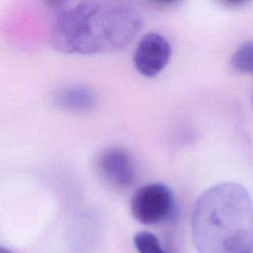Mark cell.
<instances>
[{"label":"cell","instance_id":"obj_4","mask_svg":"<svg viewBox=\"0 0 253 253\" xmlns=\"http://www.w3.org/2000/svg\"><path fill=\"white\" fill-rule=\"evenodd\" d=\"M96 170L100 179L108 186L127 189L134 181L135 170L128 152L120 147L103 150L96 159Z\"/></svg>","mask_w":253,"mask_h":253},{"label":"cell","instance_id":"obj_7","mask_svg":"<svg viewBox=\"0 0 253 253\" xmlns=\"http://www.w3.org/2000/svg\"><path fill=\"white\" fill-rule=\"evenodd\" d=\"M230 64L239 73L253 75V41L242 43L233 52Z\"/></svg>","mask_w":253,"mask_h":253},{"label":"cell","instance_id":"obj_1","mask_svg":"<svg viewBox=\"0 0 253 253\" xmlns=\"http://www.w3.org/2000/svg\"><path fill=\"white\" fill-rule=\"evenodd\" d=\"M141 26L140 15L128 5L79 2L58 11L51 41L57 49L67 53H109L127 46Z\"/></svg>","mask_w":253,"mask_h":253},{"label":"cell","instance_id":"obj_2","mask_svg":"<svg viewBox=\"0 0 253 253\" xmlns=\"http://www.w3.org/2000/svg\"><path fill=\"white\" fill-rule=\"evenodd\" d=\"M192 236L200 253H252L253 201L235 182L206 190L197 200Z\"/></svg>","mask_w":253,"mask_h":253},{"label":"cell","instance_id":"obj_3","mask_svg":"<svg viewBox=\"0 0 253 253\" xmlns=\"http://www.w3.org/2000/svg\"><path fill=\"white\" fill-rule=\"evenodd\" d=\"M175 210L174 194L162 183H150L138 188L130 200L132 216L146 225L169 219L173 216Z\"/></svg>","mask_w":253,"mask_h":253},{"label":"cell","instance_id":"obj_9","mask_svg":"<svg viewBox=\"0 0 253 253\" xmlns=\"http://www.w3.org/2000/svg\"><path fill=\"white\" fill-rule=\"evenodd\" d=\"M0 253H13V252H11L10 250H8V249H6V248L0 247Z\"/></svg>","mask_w":253,"mask_h":253},{"label":"cell","instance_id":"obj_5","mask_svg":"<svg viewBox=\"0 0 253 253\" xmlns=\"http://www.w3.org/2000/svg\"><path fill=\"white\" fill-rule=\"evenodd\" d=\"M171 45L167 39L157 33H148L138 42L132 56L135 69L146 77H153L167 65Z\"/></svg>","mask_w":253,"mask_h":253},{"label":"cell","instance_id":"obj_6","mask_svg":"<svg viewBox=\"0 0 253 253\" xmlns=\"http://www.w3.org/2000/svg\"><path fill=\"white\" fill-rule=\"evenodd\" d=\"M54 102L63 110L82 113L93 109L96 98L94 93L86 87L68 86L56 92Z\"/></svg>","mask_w":253,"mask_h":253},{"label":"cell","instance_id":"obj_8","mask_svg":"<svg viewBox=\"0 0 253 253\" xmlns=\"http://www.w3.org/2000/svg\"><path fill=\"white\" fill-rule=\"evenodd\" d=\"M133 243L138 253H165L157 237L148 231H140L134 235Z\"/></svg>","mask_w":253,"mask_h":253}]
</instances>
